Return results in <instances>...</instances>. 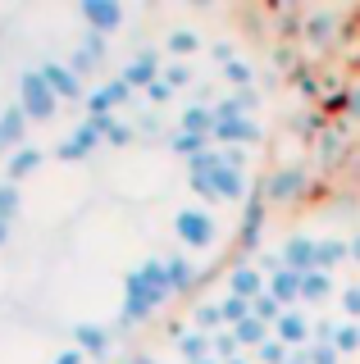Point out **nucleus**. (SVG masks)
Here are the masks:
<instances>
[{
	"label": "nucleus",
	"instance_id": "obj_1",
	"mask_svg": "<svg viewBox=\"0 0 360 364\" xmlns=\"http://www.w3.org/2000/svg\"><path fill=\"white\" fill-rule=\"evenodd\" d=\"M128 296H123V323H142V318H151V310L160 301H169V278H164V259H146L128 273Z\"/></svg>",
	"mask_w": 360,
	"mask_h": 364
},
{
	"label": "nucleus",
	"instance_id": "obj_2",
	"mask_svg": "<svg viewBox=\"0 0 360 364\" xmlns=\"http://www.w3.org/2000/svg\"><path fill=\"white\" fill-rule=\"evenodd\" d=\"M192 187H196V196L201 200H210V205H219V200H246L251 196V182H246V168H233L228 159L223 164H215L210 173H201L192 178Z\"/></svg>",
	"mask_w": 360,
	"mask_h": 364
},
{
	"label": "nucleus",
	"instance_id": "obj_3",
	"mask_svg": "<svg viewBox=\"0 0 360 364\" xmlns=\"http://www.w3.org/2000/svg\"><path fill=\"white\" fill-rule=\"evenodd\" d=\"M174 237L187 250H210V246H215V237H219V228H215V219H210V210L187 205V210L174 214Z\"/></svg>",
	"mask_w": 360,
	"mask_h": 364
},
{
	"label": "nucleus",
	"instance_id": "obj_4",
	"mask_svg": "<svg viewBox=\"0 0 360 364\" xmlns=\"http://www.w3.org/2000/svg\"><path fill=\"white\" fill-rule=\"evenodd\" d=\"M210 141L228 146V151H246V146H260L265 141V128L255 119H242V114H215Z\"/></svg>",
	"mask_w": 360,
	"mask_h": 364
},
{
	"label": "nucleus",
	"instance_id": "obj_5",
	"mask_svg": "<svg viewBox=\"0 0 360 364\" xmlns=\"http://www.w3.org/2000/svg\"><path fill=\"white\" fill-rule=\"evenodd\" d=\"M260 191H265V205H292V200H301V196L310 191L306 168H297V164L274 168V173L260 182Z\"/></svg>",
	"mask_w": 360,
	"mask_h": 364
},
{
	"label": "nucleus",
	"instance_id": "obj_6",
	"mask_svg": "<svg viewBox=\"0 0 360 364\" xmlns=\"http://www.w3.org/2000/svg\"><path fill=\"white\" fill-rule=\"evenodd\" d=\"M265 191L260 182H251V196H246V210H242V223H238V246L242 250H255L260 246V232H265Z\"/></svg>",
	"mask_w": 360,
	"mask_h": 364
},
{
	"label": "nucleus",
	"instance_id": "obj_7",
	"mask_svg": "<svg viewBox=\"0 0 360 364\" xmlns=\"http://www.w3.org/2000/svg\"><path fill=\"white\" fill-rule=\"evenodd\" d=\"M55 100H60V96L46 87V77H41V73H23V114H32V119H51Z\"/></svg>",
	"mask_w": 360,
	"mask_h": 364
},
{
	"label": "nucleus",
	"instance_id": "obj_8",
	"mask_svg": "<svg viewBox=\"0 0 360 364\" xmlns=\"http://www.w3.org/2000/svg\"><path fill=\"white\" fill-rule=\"evenodd\" d=\"M278 259H283L287 273H310L314 269V237H306V232L287 237L283 250H278Z\"/></svg>",
	"mask_w": 360,
	"mask_h": 364
},
{
	"label": "nucleus",
	"instance_id": "obj_9",
	"mask_svg": "<svg viewBox=\"0 0 360 364\" xmlns=\"http://www.w3.org/2000/svg\"><path fill=\"white\" fill-rule=\"evenodd\" d=\"M274 337L283 341L287 350H301L310 341V318L301 314V310H283V314H278V323H274Z\"/></svg>",
	"mask_w": 360,
	"mask_h": 364
},
{
	"label": "nucleus",
	"instance_id": "obj_10",
	"mask_svg": "<svg viewBox=\"0 0 360 364\" xmlns=\"http://www.w3.org/2000/svg\"><path fill=\"white\" fill-rule=\"evenodd\" d=\"M228 291L242 296V301H255V296H265V273L255 264H246V259H238L228 273Z\"/></svg>",
	"mask_w": 360,
	"mask_h": 364
},
{
	"label": "nucleus",
	"instance_id": "obj_11",
	"mask_svg": "<svg viewBox=\"0 0 360 364\" xmlns=\"http://www.w3.org/2000/svg\"><path fill=\"white\" fill-rule=\"evenodd\" d=\"M83 18L92 23V32H115L119 23H123V9H119V0H83Z\"/></svg>",
	"mask_w": 360,
	"mask_h": 364
},
{
	"label": "nucleus",
	"instance_id": "obj_12",
	"mask_svg": "<svg viewBox=\"0 0 360 364\" xmlns=\"http://www.w3.org/2000/svg\"><path fill=\"white\" fill-rule=\"evenodd\" d=\"M265 291L274 296L283 310H292V305L301 301V273H287V269H278L274 278H265Z\"/></svg>",
	"mask_w": 360,
	"mask_h": 364
},
{
	"label": "nucleus",
	"instance_id": "obj_13",
	"mask_svg": "<svg viewBox=\"0 0 360 364\" xmlns=\"http://www.w3.org/2000/svg\"><path fill=\"white\" fill-rule=\"evenodd\" d=\"M164 278H169V291L174 296H187L196 287V264L187 255H174V259H164Z\"/></svg>",
	"mask_w": 360,
	"mask_h": 364
},
{
	"label": "nucleus",
	"instance_id": "obj_14",
	"mask_svg": "<svg viewBox=\"0 0 360 364\" xmlns=\"http://www.w3.org/2000/svg\"><path fill=\"white\" fill-rule=\"evenodd\" d=\"M100 136H105V132H100V123H96V119H92V123H83V128H78L69 141L60 146V159H83L87 151H92V146H100Z\"/></svg>",
	"mask_w": 360,
	"mask_h": 364
},
{
	"label": "nucleus",
	"instance_id": "obj_15",
	"mask_svg": "<svg viewBox=\"0 0 360 364\" xmlns=\"http://www.w3.org/2000/svg\"><path fill=\"white\" fill-rule=\"evenodd\" d=\"M342 259H351V250H346L342 237H319V242H314V269L319 273H333Z\"/></svg>",
	"mask_w": 360,
	"mask_h": 364
},
{
	"label": "nucleus",
	"instance_id": "obj_16",
	"mask_svg": "<svg viewBox=\"0 0 360 364\" xmlns=\"http://www.w3.org/2000/svg\"><path fill=\"white\" fill-rule=\"evenodd\" d=\"M41 77H46V87L55 91V96H64V100L83 96V82H78L73 68H64V64H46V68H41Z\"/></svg>",
	"mask_w": 360,
	"mask_h": 364
},
{
	"label": "nucleus",
	"instance_id": "obj_17",
	"mask_svg": "<svg viewBox=\"0 0 360 364\" xmlns=\"http://www.w3.org/2000/svg\"><path fill=\"white\" fill-rule=\"evenodd\" d=\"M260 109V91L255 87H242V91H228V96L215 105V114H242V119H251V114Z\"/></svg>",
	"mask_w": 360,
	"mask_h": 364
},
{
	"label": "nucleus",
	"instance_id": "obj_18",
	"mask_svg": "<svg viewBox=\"0 0 360 364\" xmlns=\"http://www.w3.org/2000/svg\"><path fill=\"white\" fill-rule=\"evenodd\" d=\"M306 41H314V46H329L333 41V32H337V14L333 9H314V14H306Z\"/></svg>",
	"mask_w": 360,
	"mask_h": 364
},
{
	"label": "nucleus",
	"instance_id": "obj_19",
	"mask_svg": "<svg viewBox=\"0 0 360 364\" xmlns=\"http://www.w3.org/2000/svg\"><path fill=\"white\" fill-rule=\"evenodd\" d=\"M228 333L238 337V346L255 350V346H260V341H269V337H274V328H269V323H260V318H255V314H246L238 328H228Z\"/></svg>",
	"mask_w": 360,
	"mask_h": 364
},
{
	"label": "nucleus",
	"instance_id": "obj_20",
	"mask_svg": "<svg viewBox=\"0 0 360 364\" xmlns=\"http://www.w3.org/2000/svg\"><path fill=\"white\" fill-rule=\"evenodd\" d=\"M210 128H215V109H206V105H187L183 119H178V132L206 136V141H210Z\"/></svg>",
	"mask_w": 360,
	"mask_h": 364
},
{
	"label": "nucleus",
	"instance_id": "obj_21",
	"mask_svg": "<svg viewBox=\"0 0 360 364\" xmlns=\"http://www.w3.org/2000/svg\"><path fill=\"white\" fill-rule=\"evenodd\" d=\"M174 346H178V355H183L187 364L206 360L210 355V333H201V328H192V333H174Z\"/></svg>",
	"mask_w": 360,
	"mask_h": 364
},
{
	"label": "nucleus",
	"instance_id": "obj_22",
	"mask_svg": "<svg viewBox=\"0 0 360 364\" xmlns=\"http://www.w3.org/2000/svg\"><path fill=\"white\" fill-rule=\"evenodd\" d=\"M155 77H160V64H155V55H137V60L123 68V82H128V87H151Z\"/></svg>",
	"mask_w": 360,
	"mask_h": 364
},
{
	"label": "nucleus",
	"instance_id": "obj_23",
	"mask_svg": "<svg viewBox=\"0 0 360 364\" xmlns=\"http://www.w3.org/2000/svg\"><path fill=\"white\" fill-rule=\"evenodd\" d=\"M329 291H333V273H319V269L301 273V301L306 305H319Z\"/></svg>",
	"mask_w": 360,
	"mask_h": 364
},
{
	"label": "nucleus",
	"instance_id": "obj_24",
	"mask_svg": "<svg viewBox=\"0 0 360 364\" xmlns=\"http://www.w3.org/2000/svg\"><path fill=\"white\" fill-rule=\"evenodd\" d=\"M73 337H78V350H83V355H105V350H110V333L96 328V323L73 328Z\"/></svg>",
	"mask_w": 360,
	"mask_h": 364
},
{
	"label": "nucleus",
	"instance_id": "obj_25",
	"mask_svg": "<svg viewBox=\"0 0 360 364\" xmlns=\"http://www.w3.org/2000/svg\"><path fill=\"white\" fill-rule=\"evenodd\" d=\"M196 328H201V333H210V337L223 333V310H219V301H201V305H196Z\"/></svg>",
	"mask_w": 360,
	"mask_h": 364
},
{
	"label": "nucleus",
	"instance_id": "obj_26",
	"mask_svg": "<svg viewBox=\"0 0 360 364\" xmlns=\"http://www.w3.org/2000/svg\"><path fill=\"white\" fill-rule=\"evenodd\" d=\"M210 355H215L219 364H228V360H238L242 355V346H238V337L228 333V328H223V333H215L210 337Z\"/></svg>",
	"mask_w": 360,
	"mask_h": 364
},
{
	"label": "nucleus",
	"instance_id": "obj_27",
	"mask_svg": "<svg viewBox=\"0 0 360 364\" xmlns=\"http://www.w3.org/2000/svg\"><path fill=\"white\" fill-rule=\"evenodd\" d=\"M333 350H337V355H356V350H360V323H337Z\"/></svg>",
	"mask_w": 360,
	"mask_h": 364
},
{
	"label": "nucleus",
	"instance_id": "obj_28",
	"mask_svg": "<svg viewBox=\"0 0 360 364\" xmlns=\"http://www.w3.org/2000/svg\"><path fill=\"white\" fill-rule=\"evenodd\" d=\"M219 310H223V328H238L242 323V318L246 314H251V301H242V296H223V301H219Z\"/></svg>",
	"mask_w": 360,
	"mask_h": 364
},
{
	"label": "nucleus",
	"instance_id": "obj_29",
	"mask_svg": "<svg viewBox=\"0 0 360 364\" xmlns=\"http://www.w3.org/2000/svg\"><path fill=\"white\" fill-rule=\"evenodd\" d=\"M223 77H228V87H233V91H242V87H255V68L246 64V60H233V64H223Z\"/></svg>",
	"mask_w": 360,
	"mask_h": 364
},
{
	"label": "nucleus",
	"instance_id": "obj_30",
	"mask_svg": "<svg viewBox=\"0 0 360 364\" xmlns=\"http://www.w3.org/2000/svg\"><path fill=\"white\" fill-rule=\"evenodd\" d=\"M169 146H174L178 155H187V159L201 155V151H210V141H206V136H192V132H174V136H169Z\"/></svg>",
	"mask_w": 360,
	"mask_h": 364
},
{
	"label": "nucleus",
	"instance_id": "obj_31",
	"mask_svg": "<svg viewBox=\"0 0 360 364\" xmlns=\"http://www.w3.org/2000/svg\"><path fill=\"white\" fill-rule=\"evenodd\" d=\"M251 314L260 318V323H269V328H274V323H278V314H283V305H278L274 296L265 291V296H255V301H251Z\"/></svg>",
	"mask_w": 360,
	"mask_h": 364
},
{
	"label": "nucleus",
	"instance_id": "obj_32",
	"mask_svg": "<svg viewBox=\"0 0 360 364\" xmlns=\"http://www.w3.org/2000/svg\"><path fill=\"white\" fill-rule=\"evenodd\" d=\"M201 46V37L192 28H178V32H169V55H192Z\"/></svg>",
	"mask_w": 360,
	"mask_h": 364
},
{
	"label": "nucleus",
	"instance_id": "obj_33",
	"mask_svg": "<svg viewBox=\"0 0 360 364\" xmlns=\"http://www.w3.org/2000/svg\"><path fill=\"white\" fill-rule=\"evenodd\" d=\"M255 355H260L265 364H283V360L292 355V350H287V346H283L278 337H269V341H260V346H255Z\"/></svg>",
	"mask_w": 360,
	"mask_h": 364
},
{
	"label": "nucleus",
	"instance_id": "obj_34",
	"mask_svg": "<svg viewBox=\"0 0 360 364\" xmlns=\"http://www.w3.org/2000/svg\"><path fill=\"white\" fill-rule=\"evenodd\" d=\"M160 82H164L169 91H178V87H187V82H192V68H187V64H169L164 73H160Z\"/></svg>",
	"mask_w": 360,
	"mask_h": 364
},
{
	"label": "nucleus",
	"instance_id": "obj_35",
	"mask_svg": "<svg viewBox=\"0 0 360 364\" xmlns=\"http://www.w3.org/2000/svg\"><path fill=\"white\" fill-rule=\"evenodd\" d=\"M0 136H5V141H18V136H23V109H9L5 119H0Z\"/></svg>",
	"mask_w": 360,
	"mask_h": 364
},
{
	"label": "nucleus",
	"instance_id": "obj_36",
	"mask_svg": "<svg viewBox=\"0 0 360 364\" xmlns=\"http://www.w3.org/2000/svg\"><path fill=\"white\" fill-rule=\"evenodd\" d=\"M306 360H310V364H337L342 355H337L329 341H310V346H306Z\"/></svg>",
	"mask_w": 360,
	"mask_h": 364
},
{
	"label": "nucleus",
	"instance_id": "obj_37",
	"mask_svg": "<svg viewBox=\"0 0 360 364\" xmlns=\"http://www.w3.org/2000/svg\"><path fill=\"white\" fill-rule=\"evenodd\" d=\"M342 314L351 318V323H360V282H356V287H346V291H342Z\"/></svg>",
	"mask_w": 360,
	"mask_h": 364
},
{
	"label": "nucleus",
	"instance_id": "obj_38",
	"mask_svg": "<svg viewBox=\"0 0 360 364\" xmlns=\"http://www.w3.org/2000/svg\"><path fill=\"white\" fill-rule=\"evenodd\" d=\"M14 210H18V191L14 187H0V223H5Z\"/></svg>",
	"mask_w": 360,
	"mask_h": 364
},
{
	"label": "nucleus",
	"instance_id": "obj_39",
	"mask_svg": "<svg viewBox=\"0 0 360 364\" xmlns=\"http://www.w3.org/2000/svg\"><path fill=\"white\" fill-rule=\"evenodd\" d=\"M37 164H41V151H18L14 155V178L28 173V168H37Z\"/></svg>",
	"mask_w": 360,
	"mask_h": 364
},
{
	"label": "nucleus",
	"instance_id": "obj_40",
	"mask_svg": "<svg viewBox=\"0 0 360 364\" xmlns=\"http://www.w3.org/2000/svg\"><path fill=\"white\" fill-rule=\"evenodd\" d=\"M297 87L306 91V96H319V82L310 77V68H297Z\"/></svg>",
	"mask_w": 360,
	"mask_h": 364
},
{
	"label": "nucleus",
	"instance_id": "obj_41",
	"mask_svg": "<svg viewBox=\"0 0 360 364\" xmlns=\"http://www.w3.org/2000/svg\"><path fill=\"white\" fill-rule=\"evenodd\" d=\"M274 64L278 68H292V64H297V50H292V46H278V50H274Z\"/></svg>",
	"mask_w": 360,
	"mask_h": 364
},
{
	"label": "nucleus",
	"instance_id": "obj_42",
	"mask_svg": "<svg viewBox=\"0 0 360 364\" xmlns=\"http://www.w3.org/2000/svg\"><path fill=\"white\" fill-rule=\"evenodd\" d=\"M146 91H151V100H160V105H164V100H169V96H174V91H169V87L160 82V77H155V82H151V87H146Z\"/></svg>",
	"mask_w": 360,
	"mask_h": 364
},
{
	"label": "nucleus",
	"instance_id": "obj_43",
	"mask_svg": "<svg viewBox=\"0 0 360 364\" xmlns=\"http://www.w3.org/2000/svg\"><path fill=\"white\" fill-rule=\"evenodd\" d=\"M215 60H223V64H233V60H238V55H233V46H228V41H219V46H215Z\"/></svg>",
	"mask_w": 360,
	"mask_h": 364
},
{
	"label": "nucleus",
	"instance_id": "obj_44",
	"mask_svg": "<svg viewBox=\"0 0 360 364\" xmlns=\"http://www.w3.org/2000/svg\"><path fill=\"white\" fill-rule=\"evenodd\" d=\"M346 100H351V114H356V119H360V82H356L351 91H346Z\"/></svg>",
	"mask_w": 360,
	"mask_h": 364
},
{
	"label": "nucleus",
	"instance_id": "obj_45",
	"mask_svg": "<svg viewBox=\"0 0 360 364\" xmlns=\"http://www.w3.org/2000/svg\"><path fill=\"white\" fill-rule=\"evenodd\" d=\"M55 364H83V350H64V355L55 360Z\"/></svg>",
	"mask_w": 360,
	"mask_h": 364
},
{
	"label": "nucleus",
	"instance_id": "obj_46",
	"mask_svg": "<svg viewBox=\"0 0 360 364\" xmlns=\"http://www.w3.org/2000/svg\"><path fill=\"white\" fill-rule=\"evenodd\" d=\"M346 250H351V259H356V264H360V232L351 237V242H346Z\"/></svg>",
	"mask_w": 360,
	"mask_h": 364
},
{
	"label": "nucleus",
	"instance_id": "obj_47",
	"mask_svg": "<svg viewBox=\"0 0 360 364\" xmlns=\"http://www.w3.org/2000/svg\"><path fill=\"white\" fill-rule=\"evenodd\" d=\"M283 364H310V360H306V350H292V355H287Z\"/></svg>",
	"mask_w": 360,
	"mask_h": 364
},
{
	"label": "nucleus",
	"instance_id": "obj_48",
	"mask_svg": "<svg viewBox=\"0 0 360 364\" xmlns=\"http://www.w3.org/2000/svg\"><path fill=\"white\" fill-rule=\"evenodd\" d=\"M192 364H219V360H215V355H206V360H192Z\"/></svg>",
	"mask_w": 360,
	"mask_h": 364
},
{
	"label": "nucleus",
	"instance_id": "obj_49",
	"mask_svg": "<svg viewBox=\"0 0 360 364\" xmlns=\"http://www.w3.org/2000/svg\"><path fill=\"white\" fill-rule=\"evenodd\" d=\"M228 364H251V360H246V355H238V360H228Z\"/></svg>",
	"mask_w": 360,
	"mask_h": 364
},
{
	"label": "nucleus",
	"instance_id": "obj_50",
	"mask_svg": "<svg viewBox=\"0 0 360 364\" xmlns=\"http://www.w3.org/2000/svg\"><path fill=\"white\" fill-rule=\"evenodd\" d=\"M0 242H5V223H0Z\"/></svg>",
	"mask_w": 360,
	"mask_h": 364
},
{
	"label": "nucleus",
	"instance_id": "obj_51",
	"mask_svg": "<svg viewBox=\"0 0 360 364\" xmlns=\"http://www.w3.org/2000/svg\"><path fill=\"white\" fill-rule=\"evenodd\" d=\"M0 146H5V136H0Z\"/></svg>",
	"mask_w": 360,
	"mask_h": 364
},
{
	"label": "nucleus",
	"instance_id": "obj_52",
	"mask_svg": "<svg viewBox=\"0 0 360 364\" xmlns=\"http://www.w3.org/2000/svg\"><path fill=\"white\" fill-rule=\"evenodd\" d=\"M128 364H137V360H128Z\"/></svg>",
	"mask_w": 360,
	"mask_h": 364
}]
</instances>
